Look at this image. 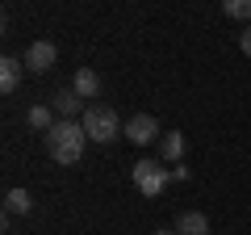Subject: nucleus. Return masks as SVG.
Returning a JSON list of instances; mask_svg holds the SVG:
<instances>
[{"label":"nucleus","mask_w":251,"mask_h":235,"mask_svg":"<svg viewBox=\"0 0 251 235\" xmlns=\"http://www.w3.org/2000/svg\"><path fill=\"white\" fill-rule=\"evenodd\" d=\"M84 143H88V135H84L80 122H54V130L46 135V155H50L54 164H80L84 155Z\"/></svg>","instance_id":"1"},{"label":"nucleus","mask_w":251,"mask_h":235,"mask_svg":"<svg viewBox=\"0 0 251 235\" xmlns=\"http://www.w3.org/2000/svg\"><path fill=\"white\" fill-rule=\"evenodd\" d=\"M80 126H84V135L92 143H113V139H122V118L109 105H88L84 118H80Z\"/></svg>","instance_id":"2"},{"label":"nucleus","mask_w":251,"mask_h":235,"mask_svg":"<svg viewBox=\"0 0 251 235\" xmlns=\"http://www.w3.org/2000/svg\"><path fill=\"white\" fill-rule=\"evenodd\" d=\"M130 176H134V189L143 193V198H159V193L168 189V181H172V172L159 168V160H138Z\"/></svg>","instance_id":"3"},{"label":"nucleus","mask_w":251,"mask_h":235,"mask_svg":"<svg viewBox=\"0 0 251 235\" xmlns=\"http://www.w3.org/2000/svg\"><path fill=\"white\" fill-rule=\"evenodd\" d=\"M126 139L130 143H138V147H147V143H159V118H151V114H134L130 122H126Z\"/></svg>","instance_id":"4"},{"label":"nucleus","mask_w":251,"mask_h":235,"mask_svg":"<svg viewBox=\"0 0 251 235\" xmlns=\"http://www.w3.org/2000/svg\"><path fill=\"white\" fill-rule=\"evenodd\" d=\"M54 63H59V46H54V42H46V38H38V42L25 51V72H34V76L50 72Z\"/></svg>","instance_id":"5"},{"label":"nucleus","mask_w":251,"mask_h":235,"mask_svg":"<svg viewBox=\"0 0 251 235\" xmlns=\"http://www.w3.org/2000/svg\"><path fill=\"white\" fill-rule=\"evenodd\" d=\"M50 109L63 118V122H80L88 105H84V101H80V92H75L72 84H67V88H54V97H50Z\"/></svg>","instance_id":"6"},{"label":"nucleus","mask_w":251,"mask_h":235,"mask_svg":"<svg viewBox=\"0 0 251 235\" xmlns=\"http://www.w3.org/2000/svg\"><path fill=\"white\" fill-rule=\"evenodd\" d=\"M172 231L176 235H209V218L201 210H184V214H176V227Z\"/></svg>","instance_id":"7"},{"label":"nucleus","mask_w":251,"mask_h":235,"mask_svg":"<svg viewBox=\"0 0 251 235\" xmlns=\"http://www.w3.org/2000/svg\"><path fill=\"white\" fill-rule=\"evenodd\" d=\"M21 76H25V59L4 55V59H0V92H13L21 84Z\"/></svg>","instance_id":"8"},{"label":"nucleus","mask_w":251,"mask_h":235,"mask_svg":"<svg viewBox=\"0 0 251 235\" xmlns=\"http://www.w3.org/2000/svg\"><path fill=\"white\" fill-rule=\"evenodd\" d=\"M72 88L80 92V101H97V92H100V76L92 72V67H80V72H75V80H72Z\"/></svg>","instance_id":"9"},{"label":"nucleus","mask_w":251,"mask_h":235,"mask_svg":"<svg viewBox=\"0 0 251 235\" xmlns=\"http://www.w3.org/2000/svg\"><path fill=\"white\" fill-rule=\"evenodd\" d=\"M25 126L29 130H38V135H50V130H54V109L50 105H34V109H29V114H25Z\"/></svg>","instance_id":"10"},{"label":"nucleus","mask_w":251,"mask_h":235,"mask_svg":"<svg viewBox=\"0 0 251 235\" xmlns=\"http://www.w3.org/2000/svg\"><path fill=\"white\" fill-rule=\"evenodd\" d=\"M180 155H184V135H180V130H163V139H159V160L180 164Z\"/></svg>","instance_id":"11"},{"label":"nucleus","mask_w":251,"mask_h":235,"mask_svg":"<svg viewBox=\"0 0 251 235\" xmlns=\"http://www.w3.org/2000/svg\"><path fill=\"white\" fill-rule=\"evenodd\" d=\"M29 210H34V198H29L25 189H9L4 193V214H29Z\"/></svg>","instance_id":"12"},{"label":"nucleus","mask_w":251,"mask_h":235,"mask_svg":"<svg viewBox=\"0 0 251 235\" xmlns=\"http://www.w3.org/2000/svg\"><path fill=\"white\" fill-rule=\"evenodd\" d=\"M222 13H226V17H234V21H247V26H251V0H226Z\"/></svg>","instance_id":"13"},{"label":"nucleus","mask_w":251,"mask_h":235,"mask_svg":"<svg viewBox=\"0 0 251 235\" xmlns=\"http://www.w3.org/2000/svg\"><path fill=\"white\" fill-rule=\"evenodd\" d=\"M239 46H243V55H247V59H251V26L243 29V34H239Z\"/></svg>","instance_id":"14"},{"label":"nucleus","mask_w":251,"mask_h":235,"mask_svg":"<svg viewBox=\"0 0 251 235\" xmlns=\"http://www.w3.org/2000/svg\"><path fill=\"white\" fill-rule=\"evenodd\" d=\"M155 235H176V231H155Z\"/></svg>","instance_id":"15"}]
</instances>
